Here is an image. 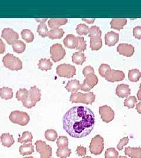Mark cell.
<instances>
[{"instance_id":"obj_33","label":"cell","mask_w":141,"mask_h":158,"mask_svg":"<svg viewBox=\"0 0 141 158\" xmlns=\"http://www.w3.org/2000/svg\"><path fill=\"white\" fill-rule=\"evenodd\" d=\"M71 154V151L67 148H58L56 151V156L60 158L69 157Z\"/></svg>"},{"instance_id":"obj_31","label":"cell","mask_w":141,"mask_h":158,"mask_svg":"<svg viewBox=\"0 0 141 158\" xmlns=\"http://www.w3.org/2000/svg\"><path fill=\"white\" fill-rule=\"evenodd\" d=\"M141 77V72L136 69H132L129 71L128 79L132 82H136L139 81Z\"/></svg>"},{"instance_id":"obj_27","label":"cell","mask_w":141,"mask_h":158,"mask_svg":"<svg viewBox=\"0 0 141 158\" xmlns=\"http://www.w3.org/2000/svg\"><path fill=\"white\" fill-rule=\"evenodd\" d=\"M86 60V57L85 56L84 53L81 52H77L74 53L73 55V62L74 63L82 65Z\"/></svg>"},{"instance_id":"obj_4","label":"cell","mask_w":141,"mask_h":158,"mask_svg":"<svg viewBox=\"0 0 141 158\" xmlns=\"http://www.w3.org/2000/svg\"><path fill=\"white\" fill-rule=\"evenodd\" d=\"M9 118L12 123L21 126L27 125L29 122V116L28 114L20 111H12L9 116Z\"/></svg>"},{"instance_id":"obj_47","label":"cell","mask_w":141,"mask_h":158,"mask_svg":"<svg viewBox=\"0 0 141 158\" xmlns=\"http://www.w3.org/2000/svg\"><path fill=\"white\" fill-rule=\"evenodd\" d=\"M82 73L85 77H86L88 75H90L91 74H95V71L94 68H92L91 66H87L83 69Z\"/></svg>"},{"instance_id":"obj_49","label":"cell","mask_w":141,"mask_h":158,"mask_svg":"<svg viewBox=\"0 0 141 158\" xmlns=\"http://www.w3.org/2000/svg\"><path fill=\"white\" fill-rule=\"evenodd\" d=\"M92 89L90 87L89 85H88L86 84H85L83 83V84L81 85V90L84 91L85 92H90V91Z\"/></svg>"},{"instance_id":"obj_46","label":"cell","mask_w":141,"mask_h":158,"mask_svg":"<svg viewBox=\"0 0 141 158\" xmlns=\"http://www.w3.org/2000/svg\"><path fill=\"white\" fill-rule=\"evenodd\" d=\"M133 35L136 39L141 40V26H137L133 29Z\"/></svg>"},{"instance_id":"obj_48","label":"cell","mask_w":141,"mask_h":158,"mask_svg":"<svg viewBox=\"0 0 141 158\" xmlns=\"http://www.w3.org/2000/svg\"><path fill=\"white\" fill-rule=\"evenodd\" d=\"M76 151L79 156H84L86 154V148L82 146H79L77 147Z\"/></svg>"},{"instance_id":"obj_40","label":"cell","mask_w":141,"mask_h":158,"mask_svg":"<svg viewBox=\"0 0 141 158\" xmlns=\"http://www.w3.org/2000/svg\"><path fill=\"white\" fill-rule=\"evenodd\" d=\"M89 37L98 36L99 38L101 37L102 32L100 28L97 26H92L89 29Z\"/></svg>"},{"instance_id":"obj_57","label":"cell","mask_w":141,"mask_h":158,"mask_svg":"<svg viewBox=\"0 0 141 158\" xmlns=\"http://www.w3.org/2000/svg\"></svg>"},{"instance_id":"obj_45","label":"cell","mask_w":141,"mask_h":158,"mask_svg":"<svg viewBox=\"0 0 141 158\" xmlns=\"http://www.w3.org/2000/svg\"><path fill=\"white\" fill-rule=\"evenodd\" d=\"M36 102L33 101L29 97H28V98L25 101L23 102V106L24 107H25L27 108H31L34 107L36 105Z\"/></svg>"},{"instance_id":"obj_38","label":"cell","mask_w":141,"mask_h":158,"mask_svg":"<svg viewBox=\"0 0 141 158\" xmlns=\"http://www.w3.org/2000/svg\"><path fill=\"white\" fill-rule=\"evenodd\" d=\"M137 103V99L135 96H130L126 98L124 101V106L128 108H132L135 106Z\"/></svg>"},{"instance_id":"obj_41","label":"cell","mask_w":141,"mask_h":158,"mask_svg":"<svg viewBox=\"0 0 141 158\" xmlns=\"http://www.w3.org/2000/svg\"><path fill=\"white\" fill-rule=\"evenodd\" d=\"M57 147L58 148H67L68 147V138L65 136H60L57 139Z\"/></svg>"},{"instance_id":"obj_24","label":"cell","mask_w":141,"mask_h":158,"mask_svg":"<svg viewBox=\"0 0 141 158\" xmlns=\"http://www.w3.org/2000/svg\"><path fill=\"white\" fill-rule=\"evenodd\" d=\"M19 151L21 155L25 156L31 155L34 152V147L32 143H25L20 147Z\"/></svg>"},{"instance_id":"obj_30","label":"cell","mask_w":141,"mask_h":158,"mask_svg":"<svg viewBox=\"0 0 141 158\" xmlns=\"http://www.w3.org/2000/svg\"><path fill=\"white\" fill-rule=\"evenodd\" d=\"M33 136L29 131L24 132L21 136H19L18 142L20 143H26L28 142H31L33 141Z\"/></svg>"},{"instance_id":"obj_53","label":"cell","mask_w":141,"mask_h":158,"mask_svg":"<svg viewBox=\"0 0 141 158\" xmlns=\"http://www.w3.org/2000/svg\"><path fill=\"white\" fill-rule=\"evenodd\" d=\"M139 90L138 91V93H137V97H138V99L141 101V84L140 85V87H139Z\"/></svg>"},{"instance_id":"obj_35","label":"cell","mask_w":141,"mask_h":158,"mask_svg":"<svg viewBox=\"0 0 141 158\" xmlns=\"http://www.w3.org/2000/svg\"><path fill=\"white\" fill-rule=\"evenodd\" d=\"M45 138L49 141L54 142L57 139L58 134L55 130H48L45 131Z\"/></svg>"},{"instance_id":"obj_15","label":"cell","mask_w":141,"mask_h":158,"mask_svg":"<svg viewBox=\"0 0 141 158\" xmlns=\"http://www.w3.org/2000/svg\"><path fill=\"white\" fill-rule=\"evenodd\" d=\"M130 94V89L129 85L125 84L119 85L116 89V94L119 98L128 97Z\"/></svg>"},{"instance_id":"obj_16","label":"cell","mask_w":141,"mask_h":158,"mask_svg":"<svg viewBox=\"0 0 141 158\" xmlns=\"http://www.w3.org/2000/svg\"><path fill=\"white\" fill-rule=\"evenodd\" d=\"M68 22L67 18H51L48 21V27L51 29L59 28V27L65 25Z\"/></svg>"},{"instance_id":"obj_8","label":"cell","mask_w":141,"mask_h":158,"mask_svg":"<svg viewBox=\"0 0 141 158\" xmlns=\"http://www.w3.org/2000/svg\"><path fill=\"white\" fill-rule=\"evenodd\" d=\"M36 150L41 155V158H52V148L47 145L45 141H37L35 142Z\"/></svg>"},{"instance_id":"obj_23","label":"cell","mask_w":141,"mask_h":158,"mask_svg":"<svg viewBox=\"0 0 141 158\" xmlns=\"http://www.w3.org/2000/svg\"><path fill=\"white\" fill-rule=\"evenodd\" d=\"M102 46L101 38L98 36L90 38V48L92 51H98Z\"/></svg>"},{"instance_id":"obj_37","label":"cell","mask_w":141,"mask_h":158,"mask_svg":"<svg viewBox=\"0 0 141 158\" xmlns=\"http://www.w3.org/2000/svg\"><path fill=\"white\" fill-rule=\"evenodd\" d=\"M111 70V69L110 68V66L107 64H102L98 70L99 74L102 77H104L105 79L108 75V74L109 73Z\"/></svg>"},{"instance_id":"obj_9","label":"cell","mask_w":141,"mask_h":158,"mask_svg":"<svg viewBox=\"0 0 141 158\" xmlns=\"http://www.w3.org/2000/svg\"><path fill=\"white\" fill-rule=\"evenodd\" d=\"M1 37L6 40L8 44L12 45L19 39V35L12 29L7 28L2 30Z\"/></svg>"},{"instance_id":"obj_13","label":"cell","mask_w":141,"mask_h":158,"mask_svg":"<svg viewBox=\"0 0 141 158\" xmlns=\"http://www.w3.org/2000/svg\"><path fill=\"white\" fill-rule=\"evenodd\" d=\"M64 44L68 48L77 49L78 46V36H75L73 34H69L64 40Z\"/></svg>"},{"instance_id":"obj_28","label":"cell","mask_w":141,"mask_h":158,"mask_svg":"<svg viewBox=\"0 0 141 158\" xmlns=\"http://www.w3.org/2000/svg\"><path fill=\"white\" fill-rule=\"evenodd\" d=\"M53 65L52 63L49 59H41L39 60L38 68L41 70H50L51 66Z\"/></svg>"},{"instance_id":"obj_26","label":"cell","mask_w":141,"mask_h":158,"mask_svg":"<svg viewBox=\"0 0 141 158\" xmlns=\"http://www.w3.org/2000/svg\"><path fill=\"white\" fill-rule=\"evenodd\" d=\"M0 97L4 100H10L13 97L12 89L9 87H4L0 89Z\"/></svg>"},{"instance_id":"obj_19","label":"cell","mask_w":141,"mask_h":158,"mask_svg":"<svg viewBox=\"0 0 141 158\" xmlns=\"http://www.w3.org/2000/svg\"><path fill=\"white\" fill-rule=\"evenodd\" d=\"M0 139L2 145L7 148H10L12 146L15 142L13 136L8 133L2 134L1 135Z\"/></svg>"},{"instance_id":"obj_50","label":"cell","mask_w":141,"mask_h":158,"mask_svg":"<svg viewBox=\"0 0 141 158\" xmlns=\"http://www.w3.org/2000/svg\"><path fill=\"white\" fill-rule=\"evenodd\" d=\"M6 51V45L0 38V54H3Z\"/></svg>"},{"instance_id":"obj_44","label":"cell","mask_w":141,"mask_h":158,"mask_svg":"<svg viewBox=\"0 0 141 158\" xmlns=\"http://www.w3.org/2000/svg\"><path fill=\"white\" fill-rule=\"evenodd\" d=\"M128 142H129L128 137H124L122 139H121L117 145V148L119 151H122L124 149V147L125 145H126L128 143Z\"/></svg>"},{"instance_id":"obj_43","label":"cell","mask_w":141,"mask_h":158,"mask_svg":"<svg viewBox=\"0 0 141 158\" xmlns=\"http://www.w3.org/2000/svg\"><path fill=\"white\" fill-rule=\"evenodd\" d=\"M78 46L77 50H78L81 52H83L86 49V43L85 40L84 38L82 36H78Z\"/></svg>"},{"instance_id":"obj_11","label":"cell","mask_w":141,"mask_h":158,"mask_svg":"<svg viewBox=\"0 0 141 158\" xmlns=\"http://www.w3.org/2000/svg\"><path fill=\"white\" fill-rule=\"evenodd\" d=\"M117 52L119 54L126 57H130L135 52L134 47L128 44H120L117 47Z\"/></svg>"},{"instance_id":"obj_22","label":"cell","mask_w":141,"mask_h":158,"mask_svg":"<svg viewBox=\"0 0 141 158\" xmlns=\"http://www.w3.org/2000/svg\"><path fill=\"white\" fill-rule=\"evenodd\" d=\"M64 31L63 29L56 28L52 29L48 31L47 36H48L51 40H56V39H61L64 35Z\"/></svg>"},{"instance_id":"obj_5","label":"cell","mask_w":141,"mask_h":158,"mask_svg":"<svg viewBox=\"0 0 141 158\" xmlns=\"http://www.w3.org/2000/svg\"><path fill=\"white\" fill-rule=\"evenodd\" d=\"M56 74L62 77L72 78L76 74V68L69 64L63 63L57 66Z\"/></svg>"},{"instance_id":"obj_3","label":"cell","mask_w":141,"mask_h":158,"mask_svg":"<svg viewBox=\"0 0 141 158\" xmlns=\"http://www.w3.org/2000/svg\"><path fill=\"white\" fill-rule=\"evenodd\" d=\"M2 63L6 68L11 70H20L23 69V62L11 53H7L2 58Z\"/></svg>"},{"instance_id":"obj_39","label":"cell","mask_w":141,"mask_h":158,"mask_svg":"<svg viewBox=\"0 0 141 158\" xmlns=\"http://www.w3.org/2000/svg\"><path fill=\"white\" fill-rule=\"evenodd\" d=\"M37 32L40 36L42 38H45L46 36H47V34L48 32V29L47 28V26L45 23H41L38 26Z\"/></svg>"},{"instance_id":"obj_2","label":"cell","mask_w":141,"mask_h":158,"mask_svg":"<svg viewBox=\"0 0 141 158\" xmlns=\"http://www.w3.org/2000/svg\"><path fill=\"white\" fill-rule=\"evenodd\" d=\"M95 100V95L92 92L82 93L79 92L73 93L70 97V102L72 103H83L92 104Z\"/></svg>"},{"instance_id":"obj_1","label":"cell","mask_w":141,"mask_h":158,"mask_svg":"<svg viewBox=\"0 0 141 158\" xmlns=\"http://www.w3.org/2000/svg\"><path fill=\"white\" fill-rule=\"evenodd\" d=\"M63 128L71 136L81 138L90 135L94 129L95 117L89 108L83 106L69 109L62 119Z\"/></svg>"},{"instance_id":"obj_29","label":"cell","mask_w":141,"mask_h":158,"mask_svg":"<svg viewBox=\"0 0 141 158\" xmlns=\"http://www.w3.org/2000/svg\"><path fill=\"white\" fill-rule=\"evenodd\" d=\"M12 47L15 52H16L17 53H22L25 51L26 45L23 41L20 40H18L12 45Z\"/></svg>"},{"instance_id":"obj_55","label":"cell","mask_w":141,"mask_h":158,"mask_svg":"<svg viewBox=\"0 0 141 158\" xmlns=\"http://www.w3.org/2000/svg\"><path fill=\"white\" fill-rule=\"evenodd\" d=\"M83 158H92L90 156H84Z\"/></svg>"},{"instance_id":"obj_6","label":"cell","mask_w":141,"mask_h":158,"mask_svg":"<svg viewBox=\"0 0 141 158\" xmlns=\"http://www.w3.org/2000/svg\"><path fill=\"white\" fill-rule=\"evenodd\" d=\"M90 151L94 155H100L104 149V141L101 136L97 135L93 138L90 144Z\"/></svg>"},{"instance_id":"obj_14","label":"cell","mask_w":141,"mask_h":158,"mask_svg":"<svg viewBox=\"0 0 141 158\" xmlns=\"http://www.w3.org/2000/svg\"><path fill=\"white\" fill-rule=\"evenodd\" d=\"M105 44L108 46L115 45L119 40V34L113 31L108 32L105 36Z\"/></svg>"},{"instance_id":"obj_17","label":"cell","mask_w":141,"mask_h":158,"mask_svg":"<svg viewBox=\"0 0 141 158\" xmlns=\"http://www.w3.org/2000/svg\"><path fill=\"white\" fill-rule=\"evenodd\" d=\"M125 154L131 158H141V148L127 147L125 149Z\"/></svg>"},{"instance_id":"obj_18","label":"cell","mask_w":141,"mask_h":158,"mask_svg":"<svg viewBox=\"0 0 141 158\" xmlns=\"http://www.w3.org/2000/svg\"><path fill=\"white\" fill-rule=\"evenodd\" d=\"M127 23V19L126 18H113L111 23V28L121 30L124 28V27Z\"/></svg>"},{"instance_id":"obj_32","label":"cell","mask_w":141,"mask_h":158,"mask_svg":"<svg viewBox=\"0 0 141 158\" xmlns=\"http://www.w3.org/2000/svg\"><path fill=\"white\" fill-rule=\"evenodd\" d=\"M29 96V92L26 89H20L17 91L16 98L18 101L25 102Z\"/></svg>"},{"instance_id":"obj_25","label":"cell","mask_w":141,"mask_h":158,"mask_svg":"<svg viewBox=\"0 0 141 158\" xmlns=\"http://www.w3.org/2000/svg\"><path fill=\"white\" fill-rule=\"evenodd\" d=\"M84 83L89 85L92 89L98 83V79L95 74H91L85 77Z\"/></svg>"},{"instance_id":"obj_21","label":"cell","mask_w":141,"mask_h":158,"mask_svg":"<svg viewBox=\"0 0 141 158\" xmlns=\"http://www.w3.org/2000/svg\"><path fill=\"white\" fill-rule=\"evenodd\" d=\"M29 92V97L36 103L37 102H40L41 98V93L40 89L35 85L33 87H31L30 88Z\"/></svg>"},{"instance_id":"obj_7","label":"cell","mask_w":141,"mask_h":158,"mask_svg":"<svg viewBox=\"0 0 141 158\" xmlns=\"http://www.w3.org/2000/svg\"><path fill=\"white\" fill-rule=\"evenodd\" d=\"M51 59L54 62H58L62 60L66 55V51L61 44H55L50 48Z\"/></svg>"},{"instance_id":"obj_36","label":"cell","mask_w":141,"mask_h":158,"mask_svg":"<svg viewBox=\"0 0 141 158\" xmlns=\"http://www.w3.org/2000/svg\"><path fill=\"white\" fill-rule=\"evenodd\" d=\"M89 29L90 28H88V27L85 25L84 23H80L78 25H77L76 31L77 33L80 36L86 35L89 34Z\"/></svg>"},{"instance_id":"obj_51","label":"cell","mask_w":141,"mask_h":158,"mask_svg":"<svg viewBox=\"0 0 141 158\" xmlns=\"http://www.w3.org/2000/svg\"><path fill=\"white\" fill-rule=\"evenodd\" d=\"M136 109L138 113H139L140 114H141V102H139L138 104H136Z\"/></svg>"},{"instance_id":"obj_42","label":"cell","mask_w":141,"mask_h":158,"mask_svg":"<svg viewBox=\"0 0 141 158\" xmlns=\"http://www.w3.org/2000/svg\"><path fill=\"white\" fill-rule=\"evenodd\" d=\"M118 152L113 148H108L105 153V158H118Z\"/></svg>"},{"instance_id":"obj_10","label":"cell","mask_w":141,"mask_h":158,"mask_svg":"<svg viewBox=\"0 0 141 158\" xmlns=\"http://www.w3.org/2000/svg\"><path fill=\"white\" fill-rule=\"evenodd\" d=\"M99 113L104 122L108 123L114 119L115 113L111 107L108 106L100 107L99 108Z\"/></svg>"},{"instance_id":"obj_34","label":"cell","mask_w":141,"mask_h":158,"mask_svg":"<svg viewBox=\"0 0 141 158\" xmlns=\"http://www.w3.org/2000/svg\"><path fill=\"white\" fill-rule=\"evenodd\" d=\"M21 36L27 43H31L34 40V35L29 29H23L21 31Z\"/></svg>"},{"instance_id":"obj_12","label":"cell","mask_w":141,"mask_h":158,"mask_svg":"<svg viewBox=\"0 0 141 158\" xmlns=\"http://www.w3.org/2000/svg\"><path fill=\"white\" fill-rule=\"evenodd\" d=\"M125 78V74L122 71L111 70L105 79L109 82H116L123 80Z\"/></svg>"},{"instance_id":"obj_54","label":"cell","mask_w":141,"mask_h":158,"mask_svg":"<svg viewBox=\"0 0 141 158\" xmlns=\"http://www.w3.org/2000/svg\"><path fill=\"white\" fill-rule=\"evenodd\" d=\"M118 158H128L126 156H119L118 157Z\"/></svg>"},{"instance_id":"obj_52","label":"cell","mask_w":141,"mask_h":158,"mask_svg":"<svg viewBox=\"0 0 141 158\" xmlns=\"http://www.w3.org/2000/svg\"><path fill=\"white\" fill-rule=\"evenodd\" d=\"M95 20V19H82V21H84L88 23H94Z\"/></svg>"},{"instance_id":"obj_20","label":"cell","mask_w":141,"mask_h":158,"mask_svg":"<svg viewBox=\"0 0 141 158\" xmlns=\"http://www.w3.org/2000/svg\"><path fill=\"white\" fill-rule=\"evenodd\" d=\"M81 85L77 80H71L68 81L65 86V89L71 93H75L81 89Z\"/></svg>"},{"instance_id":"obj_56","label":"cell","mask_w":141,"mask_h":158,"mask_svg":"<svg viewBox=\"0 0 141 158\" xmlns=\"http://www.w3.org/2000/svg\"><path fill=\"white\" fill-rule=\"evenodd\" d=\"M34 158V157H33V156H29V157H25V158Z\"/></svg>"}]
</instances>
